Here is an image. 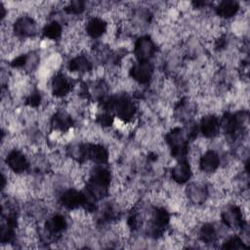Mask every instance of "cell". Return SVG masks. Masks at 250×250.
I'll return each instance as SVG.
<instances>
[{"mask_svg":"<svg viewBox=\"0 0 250 250\" xmlns=\"http://www.w3.org/2000/svg\"><path fill=\"white\" fill-rule=\"evenodd\" d=\"M64 9L68 14L77 15L84 10V3L80 1H73V2H70L69 5Z\"/></svg>","mask_w":250,"mask_h":250,"instance_id":"cell-16","label":"cell"},{"mask_svg":"<svg viewBox=\"0 0 250 250\" xmlns=\"http://www.w3.org/2000/svg\"><path fill=\"white\" fill-rule=\"evenodd\" d=\"M36 30V21L30 17H21L16 20L14 24V32L19 38L31 37Z\"/></svg>","mask_w":250,"mask_h":250,"instance_id":"cell-3","label":"cell"},{"mask_svg":"<svg viewBox=\"0 0 250 250\" xmlns=\"http://www.w3.org/2000/svg\"><path fill=\"white\" fill-rule=\"evenodd\" d=\"M200 129L205 138H214L220 131V120L214 114H205L201 119Z\"/></svg>","mask_w":250,"mask_h":250,"instance_id":"cell-6","label":"cell"},{"mask_svg":"<svg viewBox=\"0 0 250 250\" xmlns=\"http://www.w3.org/2000/svg\"><path fill=\"white\" fill-rule=\"evenodd\" d=\"M172 179L176 184L186 183L191 175V167L188 160H179L172 168Z\"/></svg>","mask_w":250,"mask_h":250,"instance_id":"cell-8","label":"cell"},{"mask_svg":"<svg viewBox=\"0 0 250 250\" xmlns=\"http://www.w3.org/2000/svg\"><path fill=\"white\" fill-rule=\"evenodd\" d=\"M45 227L49 235H55L65 229L66 220L62 215H55L46 222Z\"/></svg>","mask_w":250,"mask_h":250,"instance_id":"cell-11","label":"cell"},{"mask_svg":"<svg viewBox=\"0 0 250 250\" xmlns=\"http://www.w3.org/2000/svg\"><path fill=\"white\" fill-rule=\"evenodd\" d=\"M238 10L239 6L235 1H222L217 7V14L223 19H229L233 17Z\"/></svg>","mask_w":250,"mask_h":250,"instance_id":"cell-12","label":"cell"},{"mask_svg":"<svg viewBox=\"0 0 250 250\" xmlns=\"http://www.w3.org/2000/svg\"><path fill=\"white\" fill-rule=\"evenodd\" d=\"M199 233H200L201 240L204 241L205 243L214 242L217 238V231H216L214 226L211 224H205L201 228Z\"/></svg>","mask_w":250,"mask_h":250,"instance_id":"cell-14","label":"cell"},{"mask_svg":"<svg viewBox=\"0 0 250 250\" xmlns=\"http://www.w3.org/2000/svg\"><path fill=\"white\" fill-rule=\"evenodd\" d=\"M224 248H228V249H240L242 247H244L242 240L237 237V236H232L229 237L226 240L224 246Z\"/></svg>","mask_w":250,"mask_h":250,"instance_id":"cell-15","label":"cell"},{"mask_svg":"<svg viewBox=\"0 0 250 250\" xmlns=\"http://www.w3.org/2000/svg\"><path fill=\"white\" fill-rule=\"evenodd\" d=\"M60 201L63 207L69 210L77 209L81 204H83V193L79 192L74 188H69L64 190L60 197Z\"/></svg>","mask_w":250,"mask_h":250,"instance_id":"cell-7","label":"cell"},{"mask_svg":"<svg viewBox=\"0 0 250 250\" xmlns=\"http://www.w3.org/2000/svg\"><path fill=\"white\" fill-rule=\"evenodd\" d=\"M6 163L8 168L16 173L21 174L26 171L28 167V160L26 156L20 150H12L7 154Z\"/></svg>","mask_w":250,"mask_h":250,"instance_id":"cell-2","label":"cell"},{"mask_svg":"<svg viewBox=\"0 0 250 250\" xmlns=\"http://www.w3.org/2000/svg\"><path fill=\"white\" fill-rule=\"evenodd\" d=\"M220 165V157L219 154L214 150H208L204 152L198 161V168L206 173L212 174L217 171Z\"/></svg>","mask_w":250,"mask_h":250,"instance_id":"cell-5","label":"cell"},{"mask_svg":"<svg viewBox=\"0 0 250 250\" xmlns=\"http://www.w3.org/2000/svg\"><path fill=\"white\" fill-rule=\"evenodd\" d=\"M43 34L46 38H48L49 40H54V39H57L59 37L62 36V25L56 21H50L48 22L44 28H43Z\"/></svg>","mask_w":250,"mask_h":250,"instance_id":"cell-13","label":"cell"},{"mask_svg":"<svg viewBox=\"0 0 250 250\" xmlns=\"http://www.w3.org/2000/svg\"><path fill=\"white\" fill-rule=\"evenodd\" d=\"M107 24L108 23L104 19L94 17L87 21L85 25V30L90 37L99 38L106 33Z\"/></svg>","mask_w":250,"mask_h":250,"instance_id":"cell-9","label":"cell"},{"mask_svg":"<svg viewBox=\"0 0 250 250\" xmlns=\"http://www.w3.org/2000/svg\"><path fill=\"white\" fill-rule=\"evenodd\" d=\"M129 73L134 81L144 84L151 79L153 69L148 61H139L138 62H134L129 70Z\"/></svg>","mask_w":250,"mask_h":250,"instance_id":"cell-1","label":"cell"},{"mask_svg":"<svg viewBox=\"0 0 250 250\" xmlns=\"http://www.w3.org/2000/svg\"><path fill=\"white\" fill-rule=\"evenodd\" d=\"M52 93L57 98H62L70 92V81L62 74L56 75L51 83Z\"/></svg>","mask_w":250,"mask_h":250,"instance_id":"cell-10","label":"cell"},{"mask_svg":"<svg viewBox=\"0 0 250 250\" xmlns=\"http://www.w3.org/2000/svg\"><path fill=\"white\" fill-rule=\"evenodd\" d=\"M154 51V43L148 37H142L138 39L134 48L135 57L139 61H148L153 56Z\"/></svg>","mask_w":250,"mask_h":250,"instance_id":"cell-4","label":"cell"}]
</instances>
